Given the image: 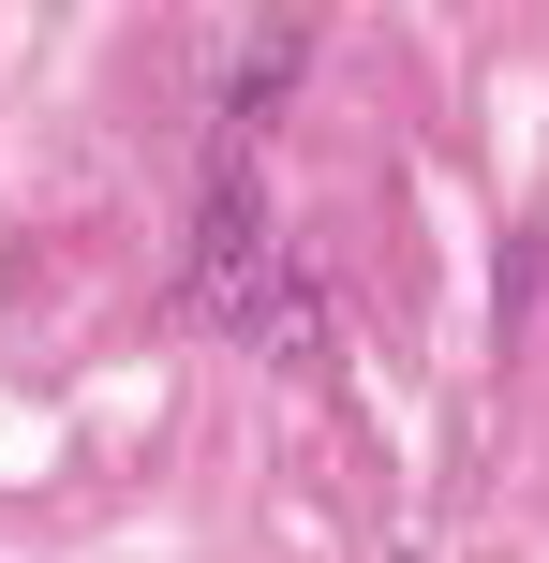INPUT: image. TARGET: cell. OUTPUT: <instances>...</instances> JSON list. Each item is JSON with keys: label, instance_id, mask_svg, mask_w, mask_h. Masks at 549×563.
Returning a JSON list of instances; mask_svg holds the SVG:
<instances>
[{"label": "cell", "instance_id": "cell-2", "mask_svg": "<svg viewBox=\"0 0 549 563\" xmlns=\"http://www.w3.org/2000/svg\"><path fill=\"white\" fill-rule=\"evenodd\" d=\"M283 89H297V30L267 15L253 59H238V89H223V134H267V119H283Z\"/></svg>", "mask_w": 549, "mask_h": 563}, {"label": "cell", "instance_id": "cell-1", "mask_svg": "<svg viewBox=\"0 0 549 563\" xmlns=\"http://www.w3.org/2000/svg\"><path fill=\"white\" fill-rule=\"evenodd\" d=\"M208 327H253L267 282H283V223H267V134H223L208 148V194H194V253H178Z\"/></svg>", "mask_w": 549, "mask_h": 563}, {"label": "cell", "instance_id": "cell-3", "mask_svg": "<svg viewBox=\"0 0 549 563\" xmlns=\"http://www.w3.org/2000/svg\"><path fill=\"white\" fill-rule=\"evenodd\" d=\"M535 297H549V238H520V253H505V341L535 327Z\"/></svg>", "mask_w": 549, "mask_h": 563}]
</instances>
